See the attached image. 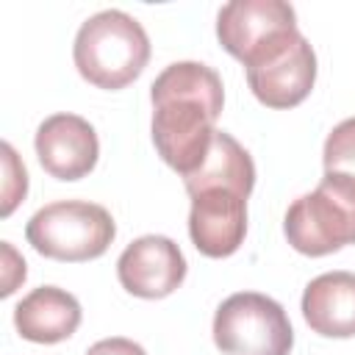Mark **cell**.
I'll return each mask as SVG.
<instances>
[{
    "instance_id": "1",
    "label": "cell",
    "mask_w": 355,
    "mask_h": 355,
    "mask_svg": "<svg viewBox=\"0 0 355 355\" xmlns=\"http://www.w3.org/2000/svg\"><path fill=\"white\" fill-rule=\"evenodd\" d=\"M155 153L180 178L197 172L214 144L216 119L225 105V86L202 61H175L150 86Z\"/></svg>"
},
{
    "instance_id": "2",
    "label": "cell",
    "mask_w": 355,
    "mask_h": 355,
    "mask_svg": "<svg viewBox=\"0 0 355 355\" xmlns=\"http://www.w3.org/2000/svg\"><path fill=\"white\" fill-rule=\"evenodd\" d=\"M72 58L83 80L116 92L144 72L150 61V36L136 17L119 8H105L78 28Z\"/></svg>"
},
{
    "instance_id": "3",
    "label": "cell",
    "mask_w": 355,
    "mask_h": 355,
    "mask_svg": "<svg viewBox=\"0 0 355 355\" xmlns=\"http://www.w3.org/2000/svg\"><path fill=\"white\" fill-rule=\"evenodd\" d=\"M283 233L297 252L311 258L355 244V178L324 172L313 191L288 205Z\"/></svg>"
},
{
    "instance_id": "4",
    "label": "cell",
    "mask_w": 355,
    "mask_h": 355,
    "mask_svg": "<svg viewBox=\"0 0 355 355\" xmlns=\"http://www.w3.org/2000/svg\"><path fill=\"white\" fill-rule=\"evenodd\" d=\"M116 236L114 216L86 200H58L39 208L28 225L25 239L28 244L53 261L80 263L100 258Z\"/></svg>"
},
{
    "instance_id": "5",
    "label": "cell",
    "mask_w": 355,
    "mask_h": 355,
    "mask_svg": "<svg viewBox=\"0 0 355 355\" xmlns=\"http://www.w3.org/2000/svg\"><path fill=\"white\" fill-rule=\"evenodd\" d=\"M214 344L222 355H291L294 330L277 300L239 291L214 313Z\"/></svg>"
},
{
    "instance_id": "6",
    "label": "cell",
    "mask_w": 355,
    "mask_h": 355,
    "mask_svg": "<svg viewBox=\"0 0 355 355\" xmlns=\"http://www.w3.org/2000/svg\"><path fill=\"white\" fill-rule=\"evenodd\" d=\"M244 69L250 92L258 103L266 108H294L311 94L316 83V53L308 39L294 31Z\"/></svg>"
},
{
    "instance_id": "7",
    "label": "cell",
    "mask_w": 355,
    "mask_h": 355,
    "mask_svg": "<svg viewBox=\"0 0 355 355\" xmlns=\"http://www.w3.org/2000/svg\"><path fill=\"white\" fill-rule=\"evenodd\" d=\"M294 31L297 11L286 0H233L216 14L219 44L244 67Z\"/></svg>"
},
{
    "instance_id": "8",
    "label": "cell",
    "mask_w": 355,
    "mask_h": 355,
    "mask_svg": "<svg viewBox=\"0 0 355 355\" xmlns=\"http://www.w3.org/2000/svg\"><path fill=\"white\" fill-rule=\"evenodd\" d=\"M189 236L205 258L233 255L247 236V194L227 186H205L189 194Z\"/></svg>"
},
{
    "instance_id": "9",
    "label": "cell",
    "mask_w": 355,
    "mask_h": 355,
    "mask_svg": "<svg viewBox=\"0 0 355 355\" xmlns=\"http://www.w3.org/2000/svg\"><path fill=\"white\" fill-rule=\"evenodd\" d=\"M186 272L189 263L180 247L169 236L155 233L130 241L116 261V277L122 288L141 300L169 297L175 288H180Z\"/></svg>"
},
{
    "instance_id": "10",
    "label": "cell",
    "mask_w": 355,
    "mask_h": 355,
    "mask_svg": "<svg viewBox=\"0 0 355 355\" xmlns=\"http://www.w3.org/2000/svg\"><path fill=\"white\" fill-rule=\"evenodd\" d=\"M36 158L55 180L86 178L100 158V141L89 119L78 114H53L36 128Z\"/></svg>"
},
{
    "instance_id": "11",
    "label": "cell",
    "mask_w": 355,
    "mask_h": 355,
    "mask_svg": "<svg viewBox=\"0 0 355 355\" xmlns=\"http://www.w3.org/2000/svg\"><path fill=\"white\" fill-rule=\"evenodd\" d=\"M80 316L83 311L75 294L58 286H39L17 302L14 327L25 341L58 344L78 330Z\"/></svg>"
},
{
    "instance_id": "12",
    "label": "cell",
    "mask_w": 355,
    "mask_h": 355,
    "mask_svg": "<svg viewBox=\"0 0 355 355\" xmlns=\"http://www.w3.org/2000/svg\"><path fill=\"white\" fill-rule=\"evenodd\" d=\"M302 316L308 327L324 338L355 336V275L324 272L302 291Z\"/></svg>"
},
{
    "instance_id": "13",
    "label": "cell",
    "mask_w": 355,
    "mask_h": 355,
    "mask_svg": "<svg viewBox=\"0 0 355 355\" xmlns=\"http://www.w3.org/2000/svg\"><path fill=\"white\" fill-rule=\"evenodd\" d=\"M183 183L189 194L205 186H227L250 197L255 186V164H252V155L230 133L216 130L202 166L191 172L189 178H183Z\"/></svg>"
},
{
    "instance_id": "14",
    "label": "cell",
    "mask_w": 355,
    "mask_h": 355,
    "mask_svg": "<svg viewBox=\"0 0 355 355\" xmlns=\"http://www.w3.org/2000/svg\"><path fill=\"white\" fill-rule=\"evenodd\" d=\"M322 161H324V172H341L355 178V116L338 122L327 133Z\"/></svg>"
},
{
    "instance_id": "15",
    "label": "cell",
    "mask_w": 355,
    "mask_h": 355,
    "mask_svg": "<svg viewBox=\"0 0 355 355\" xmlns=\"http://www.w3.org/2000/svg\"><path fill=\"white\" fill-rule=\"evenodd\" d=\"M0 153H3V208L0 214L8 216L28 194V169L8 141L0 144Z\"/></svg>"
},
{
    "instance_id": "16",
    "label": "cell",
    "mask_w": 355,
    "mask_h": 355,
    "mask_svg": "<svg viewBox=\"0 0 355 355\" xmlns=\"http://www.w3.org/2000/svg\"><path fill=\"white\" fill-rule=\"evenodd\" d=\"M0 247H3V288H0V294L8 297V294H14L17 286L25 280L28 269H25V261L17 255V250H14L8 241H3Z\"/></svg>"
},
{
    "instance_id": "17",
    "label": "cell",
    "mask_w": 355,
    "mask_h": 355,
    "mask_svg": "<svg viewBox=\"0 0 355 355\" xmlns=\"http://www.w3.org/2000/svg\"><path fill=\"white\" fill-rule=\"evenodd\" d=\"M86 355H147V352L141 344L122 338V336H114V338H103V341L92 344L86 349Z\"/></svg>"
}]
</instances>
